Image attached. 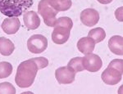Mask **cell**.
I'll use <instances>...</instances> for the list:
<instances>
[{"label": "cell", "mask_w": 123, "mask_h": 94, "mask_svg": "<svg viewBox=\"0 0 123 94\" xmlns=\"http://www.w3.org/2000/svg\"><path fill=\"white\" fill-rule=\"evenodd\" d=\"M38 70V66L34 58L21 62L17 67L15 77L17 85L22 88L31 87L35 81Z\"/></svg>", "instance_id": "1"}, {"label": "cell", "mask_w": 123, "mask_h": 94, "mask_svg": "<svg viewBox=\"0 0 123 94\" xmlns=\"http://www.w3.org/2000/svg\"><path fill=\"white\" fill-rule=\"evenodd\" d=\"M33 3V0H0V12L8 17H18Z\"/></svg>", "instance_id": "2"}, {"label": "cell", "mask_w": 123, "mask_h": 94, "mask_svg": "<svg viewBox=\"0 0 123 94\" xmlns=\"http://www.w3.org/2000/svg\"><path fill=\"white\" fill-rule=\"evenodd\" d=\"M123 71L122 59H115L109 63L107 69L102 73L103 81L108 85L117 84L122 80Z\"/></svg>", "instance_id": "3"}, {"label": "cell", "mask_w": 123, "mask_h": 94, "mask_svg": "<svg viewBox=\"0 0 123 94\" xmlns=\"http://www.w3.org/2000/svg\"><path fill=\"white\" fill-rule=\"evenodd\" d=\"M38 11L43 17L44 24L49 27H54L57 21L56 16L58 11L49 5V0H41L38 5Z\"/></svg>", "instance_id": "4"}, {"label": "cell", "mask_w": 123, "mask_h": 94, "mask_svg": "<svg viewBox=\"0 0 123 94\" xmlns=\"http://www.w3.org/2000/svg\"><path fill=\"white\" fill-rule=\"evenodd\" d=\"M27 48L32 53H42L48 48V39L42 34H34L27 41Z\"/></svg>", "instance_id": "5"}, {"label": "cell", "mask_w": 123, "mask_h": 94, "mask_svg": "<svg viewBox=\"0 0 123 94\" xmlns=\"http://www.w3.org/2000/svg\"><path fill=\"white\" fill-rule=\"evenodd\" d=\"M55 77L57 81L60 84H70L74 82L76 72L68 66H62L56 70Z\"/></svg>", "instance_id": "6"}, {"label": "cell", "mask_w": 123, "mask_h": 94, "mask_svg": "<svg viewBox=\"0 0 123 94\" xmlns=\"http://www.w3.org/2000/svg\"><path fill=\"white\" fill-rule=\"evenodd\" d=\"M83 65L85 70L90 72H97L102 68L103 62L98 55L89 53L83 57Z\"/></svg>", "instance_id": "7"}, {"label": "cell", "mask_w": 123, "mask_h": 94, "mask_svg": "<svg viewBox=\"0 0 123 94\" xmlns=\"http://www.w3.org/2000/svg\"><path fill=\"white\" fill-rule=\"evenodd\" d=\"M70 31L71 30L67 27L59 25H54V30H53L52 34L53 42L56 44H65L69 39Z\"/></svg>", "instance_id": "8"}, {"label": "cell", "mask_w": 123, "mask_h": 94, "mask_svg": "<svg viewBox=\"0 0 123 94\" xmlns=\"http://www.w3.org/2000/svg\"><path fill=\"white\" fill-rule=\"evenodd\" d=\"M80 21L88 27L94 26L99 21V14L95 9L86 8L80 13Z\"/></svg>", "instance_id": "9"}, {"label": "cell", "mask_w": 123, "mask_h": 94, "mask_svg": "<svg viewBox=\"0 0 123 94\" xmlns=\"http://www.w3.org/2000/svg\"><path fill=\"white\" fill-rule=\"evenodd\" d=\"M1 27L6 34H14L19 30L21 27V22L17 17H8L3 20Z\"/></svg>", "instance_id": "10"}, {"label": "cell", "mask_w": 123, "mask_h": 94, "mask_svg": "<svg viewBox=\"0 0 123 94\" xmlns=\"http://www.w3.org/2000/svg\"><path fill=\"white\" fill-rule=\"evenodd\" d=\"M24 24L28 30H36L40 25V19L38 14L34 11H25L23 16Z\"/></svg>", "instance_id": "11"}, {"label": "cell", "mask_w": 123, "mask_h": 94, "mask_svg": "<svg viewBox=\"0 0 123 94\" xmlns=\"http://www.w3.org/2000/svg\"><path fill=\"white\" fill-rule=\"evenodd\" d=\"M95 43L93 39L90 37H84L81 38L77 43V48L81 53L86 55L89 53H92L94 50Z\"/></svg>", "instance_id": "12"}, {"label": "cell", "mask_w": 123, "mask_h": 94, "mask_svg": "<svg viewBox=\"0 0 123 94\" xmlns=\"http://www.w3.org/2000/svg\"><path fill=\"white\" fill-rule=\"evenodd\" d=\"M123 38L120 35H115L108 41V48L112 53L122 56L123 55Z\"/></svg>", "instance_id": "13"}, {"label": "cell", "mask_w": 123, "mask_h": 94, "mask_svg": "<svg viewBox=\"0 0 123 94\" xmlns=\"http://www.w3.org/2000/svg\"><path fill=\"white\" fill-rule=\"evenodd\" d=\"M14 50L15 46L11 40L4 37L0 38V53L3 56H10Z\"/></svg>", "instance_id": "14"}, {"label": "cell", "mask_w": 123, "mask_h": 94, "mask_svg": "<svg viewBox=\"0 0 123 94\" xmlns=\"http://www.w3.org/2000/svg\"><path fill=\"white\" fill-rule=\"evenodd\" d=\"M49 5L57 11H67L71 7V0H49Z\"/></svg>", "instance_id": "15"}, {"label": "cell", "mask_w": 123, "mask_h": 94, "mask_svg": "<svg viewBox=\"0 0 123 94\" xmlns=\"http://www.w3.org/2000/svg\"><path fill=\"white\" fill-rule=\"evenodd\" d=\"M88 37L93 39L95 44L102 42L106 37V33L102 28H94L91 30L88 34Z\"/></svg>", "instance_id": "16"}, {"label": "cell", "mask_w": 123, "mask_h": 94, "mask_svg": "<svg viewBox=\"0 0 123 94\" xmlns=\"http://www.w3.org/2000/svg\"><path fill=\"white\" fill-rule=\"evenodd\" d=\"M67 66L71 68L75 72H80L85 70L84 65H83V57H75L72 58L67 64Z\"/></svg>", "instance_id": "17"}, {"label": "cell", "mask_w": 123, "mask_h": 94, "mask_svg": "<svg viewBox=\"0 0 123 94\" xmlns=\"http://www.w3.org/2000/svg\"><path fill=\"white\" fill-rule=\"evenodd\" d=\"M12 73V66L7 61L0 62V79H5Z\"/></svg>", "instance_id": "18"}, {"label": "cell", "mask_w": 123, "mask_h": 94, "mask_svg": "<svg viewBox=\"0 0 123 94\" xmlns=\"http://www.w3.org/2000/svg\"><path fill=\"white\" fill-rule=\"evenodd\" d=\"M16 88L13 85L7 82L0 83V94H15Z\"/></svg>", "instance_id": "19"}, {"label": "cell", "mask_w": 123, "mask_h": 94, "mask_svg": "<svg viewBox=\"0 0 123 94\" xmlns=\"http://www.w3.org/2000/svg\"><path fill=\"white\" fill-rule=\"evenodd\" d=\"M62 25V26L67 27V28H69L70 30H71L73 27L72 21H71V19L70 17H59L58 19H57L55 25Z\"/></svg>", "instance_id": "20"}, {"label": "cell", "mask_w": 123, "mask_h": 94, "mask_svg": "<svg viewBox=\"0 0 123 94\" xmlns=\"http://www.w3.org/2000/svg\"><path fill=\"white\" fill-rule=\"evenodd\" d=\"M34 60L36 62L39 70L43 69V68H45L49 65V61L45 57H35L34 58Z\"/></svg>", "instance_id": "21"}, {"label": "cell", "mask_w": 123, "mask_h": 94, "mask_svg": "<svg viewBox=\"0 0 123 94\" xmlns=\"http://www.w3.org/2000/svg\"><path fill=\"white\" fill-rule=\"evenodd\" d=\"M98 3H102V4H108V3H112L113 0H97Z\"/></svg>", "instance_id": "22"}]
</instances>
